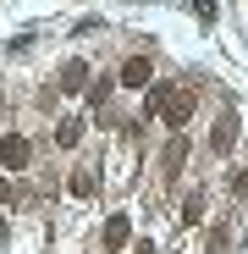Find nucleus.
Wrapping results in <instances>:
<instances>
[{
	"label": "nucleus",
	"instance_id": "obj_1",
	"mask_svg": "<svg viewBox=\"0 0 248 254\" xmlns=\"http://www.w3.org/2000/svg\"><path fill=\"white\" fill-rule=\"evenodd\" d=\"M28 160H33V149H28L22 133H6V138H0V166H6V172H22Z\"/></svg>",
	"mask_w": 248,
	"mask_h": 254
},
{
	"label": "nucleus",
	"instance_id": "obj_2",
	"mask_svg": "<svg viewBox=\"0 0 248 254\" xmlns=\"http://www.w3.org/2000/svg\"><path fill=\"white\" fill-rule=\"evenodd\" d=\"M232 138H237V116L226 111V116L215 122V133H210V149H215V155H226V149H232Z\"/></svg>",
	"mask_w": 248,
	"mask_h": 254
},
{
	"label": "nucleus",
	"instance_id": "obj_3",
	"mask_svg": "<svg viewBox=\"0 0 248 254\" xmlns=\"http://www.w3.org/2000/svg\"><path fill=\"white\" fill-rule=\"evenodd\" d=\"M121 83H127V89H144V83H149V61H144V56H133L127 66H121Z\"/></svg>",
	"mask_w": 248,
	"mask_h": 254
},
{
	"label": "nucleus",
	"instance_id": "obj_4",
	"mask_svg": "<svg viewBox=\"0 0 248 254\" xmlns=\"http://www.w3.org/2000/svg\"><path fill=\"white\" fill-rule=\"evenodd\" d=\"M127 243V216H110V227H105V249H121Z\"/></svg>",
	"mask_w": 248,
	"mask_h": 254
},
{
	"label": "nucleus",
	"instance_id": "obj_5",
	"mask_svg": "<svg viewBox=\"0 0 248 254\" xmlns=\"http://www.w3.org/2000/svg\"><path fill=\"white\" fill-rule=\"evenodd\" d=\"M188 111H193V100H188V94H177V100H171V111H165V122L182 127V122H188Z\"/></svg>",
	"mask_w": 248,
	"mask_h": 254
},
{
	"label": "nucleus",
	"instance_id": "obj_6",
	"mask_svg": "<svg viewBox=\"0 0 248 254\" xmlns=\"http://www.w3.org/2000/svg\"><path fill=\"white\" fill-rule=\"evenodd\" d=\"M83 77H89V72H83V61L61 66V89H83Z\"/></svg>",
	"mask_w": 248,
	"mask_h": 254
},
{
	"label": "nucleus",
	"instance_id": "obj_7",
	"mask_svg": "<svg viewBox=\"0 0 248 254\" xmlns=\"http://www.w3.org/2000/svg\"><path fill=\"white\" fill-rule=\"evenodd\" d=\"M77 138H83V122H61L55 127V144H77Z\"/></svg>",
	"mask_w": 248,
	"mask_h": 254
},
{
	"label": "nucleus",
	"instance_id": "obj_8",
	"mask_svg": "<svg viewBox=\"0 0 248 254\" xmlns=\"http://www.w3.org/2000/svg\"><path fill=\"white\" fill-rule=\"evenodd\" d=\"M182 216H188V221H198V216H204V193H188V204H182Z\"/></svg>",
	"mask_w": 248,
	"mask_h": 254
},
{
	"label": "nucleus",
	"instance_id": "obj_9",
	"mask_svg": "<svg viewBox=\"0 0 248 254\" xmlns=\"http://www.w3.org/2000/svg\"><path fill=\"white\" fill-rule=\"evenodd\" d=\"M232 188H237V193L248 199V172H237V177H232Z\"/></svg>",
	"mask_w": 248,
	"mask_h": 254
},
{
	"label": "nucleus",
	"instance_id": "obj_10",
	"mask_svg": "<svg viewBox=\"0 0 248 254\" xmlns=\"http://www.w3.org/2000/svg\"><path fill=\"white\" fill-rule=\"evenodd\" d=\"M17 193H22V188H17ZM17 193H11V183H0V199H17Z\"/></svg>",
	"mask_w": 248,
	"mask_h": 254
},
{
	"label": "nucleus",
	"instance_id": "obj_11",
	"mask_svg": "<svg viewBox=\"0 0 248 254\" xmlns=\"http://www.w3.org/2000/svg\"><path fill=\"white\" fill-rule=\"evenodd\" d=\"M0 243H6V221H0Z\"/></svg>",
	"mask_w": 248,
	"mask_h": 254
}]
</instances>
